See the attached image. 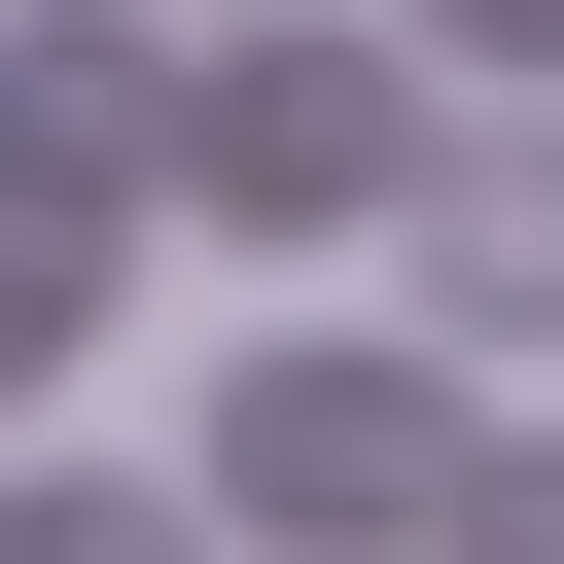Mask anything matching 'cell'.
<instances>
[{"mask_svg":"<svg viewBox=\"0 0 564 564\" xmlns=\"http://www.w3.org/2000/svg\"><path fill=\"white\" fill-rule=\"evenodd\" d=\"M458 564H564V458H458Z\"/></svg>","mask_w":564,"mask_h":564,"instance_id":"cell-5","label":"cell"},{"mask_svg":"<svg viewBox=\"0 0 564 564\" xmlns=\"http://www.w3.org/2000/svg\"><path fill=\"white\" fill-rule=\"evenodd\" d=\"M212 494H247V529H458V388H423V352H247Z\"/></svg>","mask_w":564,"mask_h":564,"instance_id":"cell-1","label":"cell"},{"mask_svg":"<svg viewBox=\"0 0 564 564\" xmlns=\"http://www.w3.org/2000/svg\"><path fill=\"white\" fill-rule=\"evenodd\" d=\"M423 282H458V352H564V141L423 176Z\"/></svg>","mask_w":564,"mask_h":564,"instance_id":"cell-3","label":"cell"},{"mask_svg":"<svg viewBox=\"0 0 564 564\" xmlns=\"http://www.w3.org/2000/svg\"><path fill=\"white\" fill-rule=\"evenodd\" d=\"M388 176H423V70H317V35L212 70V212H247V247H317V212H388Z\"/></svg>","mask_w":564,"mask_h":564,"instance_id":"cell-2","label":"cell"},{"mask_svg":"<svg viewBox=\"0 0 564 564\" xmlns=\"http://www.w3.org/2000/svg\"><path fill=\"white\" fill-rule=\"evenodd\" d=\"M423 35H494V70H564V0H423Z\"/></svg>","mask_w":564,"mask_h":564,"instance_id":"cell-6","label":"cell"},{"mask_svg":"<svg viewBox=\"0 0 564 564\" xmlns=\"http://www.w3.org/2000/svg\"><path fill=\"white\" fill-rule=\"evenodd\" d=\"M0 564H212V529H176L141 458H0Z\"/></svg>","mask_w":564,"mask_h":564,"instance_id":"cell-4","label":"cell"}]
</instances>
